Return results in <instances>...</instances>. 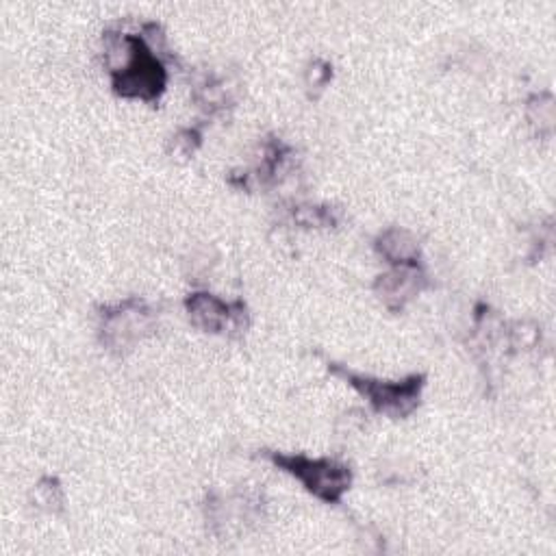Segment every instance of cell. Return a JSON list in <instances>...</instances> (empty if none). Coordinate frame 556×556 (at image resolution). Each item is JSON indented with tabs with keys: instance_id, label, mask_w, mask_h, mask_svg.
Returning <instances> with one entry per match:
<instances>
[{
	"instance_id": "cell-6",
	"label": "cell",
	"mask_w": 556,
	"mask_h": 556,
	"mask_svg": "<svg viewBox=\"0 0 556 556\" xmlns=\"http://www.w3.org/2000/svg\"><path fill=\"white\" fill-rule=\"evenodd\" d=\"M263 502L254 493H235L228 497H211L206 502V521L217 536L243 532L245 526L258 521Z\"/></svg>"
},
{
	"instance_id": "cell-13",
	"label": "cell",
	"mask_w": 556,
	"mask_h": 556,
	"mask_svg": "<svg viewBox=\"0 0 556 556\" xmlns=\"http://www.w3.org/2000/svg\"><path fill=\"white\" fill-rule=\"evenodd\" d=\"M332 78V65L324 59H313L306 67V74H304V85L308 89V96H317Z\"/></svg>"
},
{
	"instance_id": "cell-3",
	"label": "cell",
	"mask_w": 556,
	"mask_h": 556,
	"mask_svg": "<svg viewBox=\"0 0 556 556\" xmlns=\"http://www.w3.org/2000/svg\"><path fill=\"white\" fill-rule=\"evenodd\" d=\"M156 328L154 308L141 298H126L102 306L98 321L100 343L113 354H126Z\"/></svg>"
},
{
	"instance_id": "cell-11",
	"label": "cell",
	"mask_w": 556,
	"mask_h": 556,
	"mask_svg": "<svg viewBox=\"0 0 556 556\" xmlns=\"http://www.w3.org/2000/svg\"><path fill=\"white\" fill-rule=\"evenodd\" d=\"M341 213L332 206H295L293 219L306 228H330L337 226Z\"/></svg>"
},
{
	"instance_id": "cell-10",
	"label": "cell",
	"mask_w": 556,
	"mask_h": 556,
	"mask_svg": "<svg viewBox=\"0 0 556 556\" xmlns=\"http://www.w3.org/2000/svg\"><path fill=\"white\" fill-rule=\"evenodd\" d=\"M30 504L48 515L61 513L65 506V493L61 489V482L52 476H43L30 491Z\"/></svg>"
},
{
	"instance_id": "cell-14",
	"label": "cell",
	"mask_w": 556,
	"mask_h": 556,
	"mask_svg": "<svg viewBox=\"0 0 556 556\" xmlns=\"http://www.w3.org/2000/svg\"><path fill=\"white\" fill-rule=\"evenodd\" d=\"M202 132L198 128H182L169 141V152L174 156H191L193 150L200 146Z\"/></svg>"
},
{
	"instance_id": "cell-7",
	"label": "cell",
	"mask_w": 556,
	"mask_h": 556,
	"mask_svg": "<svg viewBox=\"0 0 556 556\" xmlns=\"http://www.w3.org/2000/svg\"><path fill=\"white\" fill-rule=\"evenodd\" d=\"M426 287H428V276L419 263L393 265L389 271L376 278L374 293L389 311H402Z\"/></svg>"
},
{
	"instance_id": "cell-12",
	"label": "cell",
	"mask_w": 556,
	"mask_h": 556,
	"mask_svg": "<svg viewBox=\"0 0 556 556\" xmlns=\"http://www.w3.org/2000/svg\"><path fill=\"white\" fill-rule=\"evenodd\" d=\"M528 119L530 124L539 126V132L545 130L549 132L552 130V122H554V100H552V93H539L530 100L528 104Z\"/></svg>"
},
{
	"instance_id": "cell-4",
	"label": "cell",
	"mask_w": 556,
	"mask_h": 556,
	"mask_svg": "<svg viewBox=\"0 0 556 556\" xmlns=\"http://www.w3.org/2000/svg\"><path fill=\"white\" fill-rule=\"evenodd\" d=\"M267 458L278 469L300 480L308 493L326 504H339L352 484L350 467L330 458H308L304 454L282 452H267Z\"/></svg>"
},
{
	"instance_id": "cell-2",
	"label": "cell",
	"mask_w": 556,
	"mask_h": 556,
	"mask_svg": "<svg viewBox=\"0 0 556 556\" xmlns=\"http://www.w3.org/2000/svg\"><path fill=\"white\" fill-rule=\"evenodd\" d=\"M328 371L343 378L354 391H358L369 406L391 419H402L410 415L421 400L426 387V374H410L404 380H378L371 376H361L339 363H328Z\"/></svg>"
},
{
	"instance_id": "cell-5",
	"label": "cell",
	"mask_w": 556,
	"mask_h": 556,
	"mask_svg": "<svg viewBox=\"0 0 556 556\" xmlns=\"http://www.w3.org/2000/svg\"><path fill=\"white\" fill-rule=\"evenodd\" d=\"M185 311L189 321L202 332H224V330H245L248 328V308L241 300L224 302L222 298L195 291L185 298Z\"/></svg>"
},
{
	"instance_id": "cell-1",
	"label": "cell",
	"mask_w": 556,
	"mask_h": 556,
	"mask_svg": "<svg viewBox=\"0 0 556 556\" xmlns=\"http://www.w3.org/2000/svg\"><path fill=\"white\" fill-rule=\"evenodd\" d=\"M126 63L111 70V87L122 98L154 102L165 91L167 70L143 35L122 33Z\"/></svg>"
},
{
	"instance_id": "cell-9",
	"label": "cell",
	"mask_w": 556,
	"mask_h": 556,
	"mask_svg": "<svg viewBox=\"0 0 556 556\" xmlns=\"http://www.w3.org/2000/svg\"><path fill=\"white\" fill-rule=\"evenodd\" d=\"M193 98L208 111L215 113L230 102V89L224 78L215 74H204L200 83L193 85Z\"/></svg>"
},
{
	"instance_id": "cell-8",
	"label": "cell",
	"mask_w": 556,
	"mask_h": 556,
	"mask_svg": "<svg viewBox=\"0 0 556 556\" xmlns=\"http://www.w3.org/2000/svg\"><path fill=\"white\" fill-rule=\"evenodd\" d=\"M376 252L391 265H417L419 263V241L417 237L400 226L384 228L376 241Z\"/></svg>"
}]
</instances>
